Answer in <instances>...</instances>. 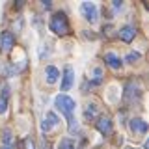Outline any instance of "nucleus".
I'll return each mask as SVG.
<instances>
[{
    "label": "nucleus",
    "instance_id": "nucleus-1",
    "mask_svg": "<svg viewBox=\"0 0 149 149\" xmlns=\"http://www.w3.org/2000/svg\"><path fill=\"white\" fill-rule=\"evenodd\" d=\"M54 104H56V108H58V110L65 116V118H67V121L74 119V110H77V102H74L73 97L65 95V93H60V95L54 99Z\"/></svg>",
    "mask_w": 149,
    "mask_h": 149
},
{
    "label": "nucleus",
    "instance_id": "nucleus-2",
    "mask_svg": "<svg viewBox=\"0 0 149 149\" xmlns=\"http://www.w3.org/2000/svg\"><path fill=\"white\" fill-rule=\"evenodd\" d=\"M49 26H50V30L58 36L69 34V21H67V17H65V13H54V15L50 17Z\"/></svg>",
    "mask_w": 149,
    "mask_h": 149
},
{
    "label": "nucleus",
    "instance_id": "nucleus-3",
    "mask_svg": "<svg viewBox=\"0 0 149 149\" xmlns=\"http://www.w3.org/2000/svg\"><path fill=\"white\" fill-rule=\"evenodd\" d=\"M80 11H82L84 19H86V21H90V22H95L97 19H99V11H97V6L93 2H82Z\"/></svg>",
    "mask_w": 149,
    "mask_h": 149
},
{
    "label": "nucleus",
    "instance_id": "nucleus-4",
    "mask_svg": "<svg viewBox=\"0 0 149 149\" xmlns=\"http://www.w3.org/2000/svg\"><path fill=\"white\" fill-rule=\"evenodd\" d=\"M97 130L102 134V136H110L112 134V119L108 116H101V118H97Z\"/></svg>",
    "mask_w": 149,
    "mask_h": 149
},
{
    "label": "nucleus",
    "instance_id": "nucleus-5",
    "mask_svg": "<svg viewBox=\"0 0 149 149\" xmlns=\"http://www.w3.org/2000/svg\"><path fill=\"white\" fill-rule=\"evenodd\" d=\"M58 123H60L58 116H56L54 112H49V114H45L43 121H41V130H43V132H49V130L52 129V127H56Z\"/></svg>",
    "mask_w": 149,
    "mask_h": 149
},
{
    "label": "nucleus",
    "instance_id": "nucleus-6",
    "mask_svg": "<svg viewBox=\"0 0 149 149\" xmlns=\"http://www.w3.org/2000/svg\"><path fill=\"white\" fill-rule=\"evenodd\" d=\"M0 47H2L4 52H9L15 47V36L11 32H2V36H0Z\"/></svg>",
    "mask_w": 149,
    "mask_h": 149
},
{
    "label": "nucleus",
    "instance_id": "nucleus-7",
    "mask_svg": "<svg viewBox=\"0 0 149 149\" xmlns=\"http://www.w3.org/2000/svg\"><path fill=\"white\" fill-rule=\"evenodd\" d=\"M74 82V71L71 65H65L63 67V80H62V91H67Z\"/></svg>",
    "mask_w": 149,
    "mask_h": 149
},
{
    "label": "nucleus",
    "instance_id": "nucleus-8",
    "mask_svg": "<svg viewBox=\"0 0 149 149\" xmlns=\"http://www.w3.org/2000/svg\"><path fill=\"white\" fill-rule=\"evenodd\" d=\"M129 127L134 134H146L147 132V121H143L142 118H134V119H130Z\"/></svg>",
    "mask_w": 149,
    "mask_h": 149
},
{
    "label": "nucleus",
    "instance_id": "nucleus-9",
    "mask_svg": "<svg viewBox=\"0 0 149 149\" xmlns=\"http://www.w3.org/2000/svg\"><path fill=\"white\" fill-rule=\"evenodd\" d=\"M134 36H136V30H134V26H123L119 30V37L125 41V43H130V41L134 39Z\"/></svg>",
    "mask_w": 149,
    "mask_h": 149
},
{
    "label": "nucleus",
    "instance_id": "nucleus-10",
    "mask_svg": "<svg viewBox=\"0 0 149 149\" xmlns=\"http://www.w3.org/2000/svg\"><path fill=\"white\" fill-rule=\"evenodd\" d=\"M45 77H47V82H49V84H54L56 80H58V77H60L58 67H54V65H47V69H45Z\"/></svg>",
    "mask_w": 149,
    "mask_h": 149
},
{
    "label": "nucleus",
    "instance_id": "nucleus-11",
    "mask_svg": "<svg viewBox=\"0 0 149 149\" xmlns=\"http://www.w3.org/2000/svg\"><path fill=\"white\" fill-rule=\"evenodd\" d=\"M104 62L108 63L112 69H119V67H121V60H119L114 52H106V54H104Z\"/></svg>",
    "mask_w": 149,
    "mask_h": 149
},
{
    "label": "nucleus",
    "instance_id": "nucleus-12",
    "mask_svg": "<svg viewBox=\"0 0 149 149\" xmlns=\"http://www.w3.org/2000/svg\"><path fill=\"white\" fill-rule=\"evenodd\" d=\"M84 118H86L88 121H93L99 118V112H97V106L95 104H88L86 110H84Z\"/></svg>",
    "mask_w": 149,
    "mask_h": 149
},
{
    "label": "nucleus",
    "instance_id": "nucleus-13",
    "mask_svg": "<svg viewBox=\"0 0 149 149\" xmlns=\"http://www.w3.org/2000/svg\"><path fill=\"white\" fill-rule=\"evenodd\" d=\"M56 149H74V142L71 138H63V140H60V143H58Z\"/></svg>",
    "mask_w": 149,
    "mask_h": 149
},
{
    "label": "nucleus",
    "instance_id": "nucleus-14",
    "mask_svg": "<svg viewBox=\"0 0 149 149\" xmlns=\"http://www.w3.org/2000/svg\"><path fill=\"white\" fill-rule=\"evenodd\" d=\"M2 140H4V146H11V143H13V134H11L9 129H6L2 132Z\"/></svg>",
    "mask_w": 149,
    "mask_h": 149
},
{
    "label": "nucleus",
    "instance_id": "nucleus-15",
    "mask_svg": "<svg viewBox=\"0 0 149 149\" xmlns=\"http://www.w3.org/2000/svg\"><path fill=\"white\" fill-rule=\"evenodd\" d=\"M140 58H142V54L134 50V52H129L127 56H125V62H129V63H134V62H138Z\"/></svg>",
    "mask_w": 149,
    "mask_h": 149
},
{
    "label": "nucleus",
    "instance_id": "nucleus-16",
    "mask_svg": "<svg viewBox=\"0 0 149 149\" xmlns=\"http://www.w3.org/2000/svg\"><path fill=\"white\" fill-rule=\"evenodd\" d=\"M134 95H136V99H140V95H142L138 84H136V93H134ZM130 97H132V88H130V84H129V86H127V99H130Z\"/></svg>",
    "mask_w": 149,
    "mask_h": 149
},
{
    "label": "nucleus",
    "instance_id": "nucleus-17",
    "mask_svg": "<svg viewBox=\"0 0 149 149\" xmlns=\"http://www.w3.org/2000/svg\"><path fill=\"white\" fill-rule=\"evenodd\" d=\"M93 74H95V78H93V82L91 84H101V80H102V71L99 67L95 69V71H93Z\"/></svg>",
    "mask_w": 149,
    "mask_h": 149
},
{
    "label": "nucleus",
    "instance_id": "nucleus-18",
    "mask_svg": "<svg viewBox=\"0 0 149 149\" xmlns=\"http://www.w3.org/2000/svg\"><path fill=\"white\" fill-rule=\"evenodd\" d=\"M8 108V99H4V97H0V114H4Z\"/></svg>",
    "mask_w": 149,
    "mask_h": 149
},
{
    "label": "nucleus",
    "instance_id": "nucleus-19",
    "mask_svg": "<svg viewBox=\"0 0 149 149\" xmlns=\"http://www.w3.org/2000/svg\"><path fill=\"white\" fill-rule=\"evenodd\" d=\"M24 149H36V146H34V142H32L30 138H26V140H24Z\"/></svg>",
    "mask_w": 149,
    "mask_h": 149
},
{
    "label": "nucleus",
    "instance_id": "nucleus-20",
    "mask_svg": "<svg viewBox=\"0 0 149 149\" xmlns=\"http://www.w3.org/2000/svg\"><path fill=\"white\" fill-rule=\"evenodd\" d=\"M41 4H43V8H47V9H49L50 6H52V4H50V0H43Z\"/></svg>",
    "mask_w": 149,
    "mask_h": 149
},
{
    "label": "nucleus",
    "instance_id": "nucleus-21",
    "mask_svg": "<svg viewBox=\"0 0 149 149\" xmlns=\"http://www.w3.org/2000/svg\"><path fill=\"white\" fill-rule=\"evenodd\" d=\"M114 8H121V2H119V0H114Z\"/></svg>",
    "mask_w": 149,
    "mask_h": 149
},
{
    "label": "nucleus",
    "instance_id": "nucleus-22",
    "mask_svg": "<svg viewBox=\"0 0 149 149\" xmlns=\"http://www.w3.org/2000/svg\"><path fill=\"white\" fill-rule=\"evenodd\" d=\"M0 149H13L11 146H0Z\"/></svg>",
    "mask_w": 149,
    "mask_h": 149
},
{
    "label": "nucleus",
    "instance_id": "nucleus-23",
    "mask_svg": "<svg viewBox=\"0 0 149 149\" xmlns=\"http://www.w3.org/2000/svg\"><path fill=\"white\" fill-rule=\"evenodd\" d=\"M125 149H134V147H125Z\"/></svg>",
    "mask_w": 149,
    "mask_h": 149
}]
</instances>
